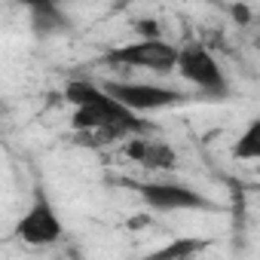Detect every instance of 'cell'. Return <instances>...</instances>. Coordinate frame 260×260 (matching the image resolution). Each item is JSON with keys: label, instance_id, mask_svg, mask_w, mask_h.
I'll return each instance as SVG.
<instances>
[{"label": "cell", "instance_id": "cell-1", "mask_svg": "<svg viewBox=\"0 0 260 260\" xmlns=\"http://www.w3.org/2000/svg\"><path fill=\"white\" fill-rule=\"evenodd\" d=\"M64 101L74 107L71 125L83 135H92V144H113L125 135H138L150 128L141 113L128 110L89 80H71L64 86Z\"/></svg>", "mask_w": 260, "mask_h": 260}, {"label": "cell", "instance_id": "cell-2", "mask_svg": "<svg viewBox=\"0 0 260 260\" xmlns=\"http://www.w3.org/2000/svg\"><path fill=\"white\" fill-rule=\"evenodd\" d=\"M175 61H178V46L162 37H138L104 55V64H116L128 71H153V74L175 71Z\"/></svg>", "mask_w": 260, "mask_h": 260}, {"label": "cell", "instance_id": "cell-3", "mask_svg": "<svg viewBox=\"0 0 260 260\" xmlns=\"http://www.w3.org/2000/svg\"><path fill=\"white\" fill-rule=\"evenodd\" d=\"M175 71H178L187 83H193L196 89H202L205 95L226 98V92H230V83H226L223 68L217 64V58H214L202 43H190V46L178 49Z\"/></svg>", "mask_w": 260, "mask_h": 260}, {"label": "cell", "instance_id": "cell-4", "mask_svg": "<svg viewBox=\"0 0 260 260\" xmlns=\"http://www.w3.org/2000/svg\"><path fill=\"white\" fill-rule=\"evenodd\" d=\"M128 187L153 211H208L214 208V202L202 196L196 187L175 184V181H144V184H128Z\"/></svg>", "mask_w": 260, "mask_h": 260}, {"label": "cell", "instance_id": "cell-5", "mask_svg": "<svg viewBox=\"0 0 260 260\" xmlns=\"http://www.w3.org/2000/svg\"><path fill=\"white\" fill-rule=\"evenodd\" d=\"M16 239H22L25 245H34V248H46V245H55L61 236H64V223L58 217V211L52 208V202L46 199L43 190L34 193V202L28 205V211L16 220V230H13Z\"/></svg>", "mask_w": 260, "mask_h": 260}, {"label": "cell", "instance_id": "cell-6", "mask_svg": "<svg viewBox=\"0 0 260 260\" xmlns=\"http://www.w3.org/2000/svg\"><path fill=\"white\" fill-rule=\"evenodd\" d=\"M107 95H113L119 104H125L135 113H147V110H162V107H175L184 101L181 89L172 86H156V83H125V80H110L101 86Z\"/></svg>", "mask_w": 260, "mask_h": 260}, {"label": "cell", "instance_id": "cell-7", "mask_svg": "<svg viewBox=\"0 0 260 260\" xmlns=\"http://www.w3.org/2000/svg\"><path fill=\"white\" fill-rule=\"evenodd\" d=\"M122 153L144 166V169H153V172H172L178 169V153L169 141H159V138H144V132L138 135H128V141L122 144Z\"/></svg>", "mask_w": 260, "mask_h": 260}, {"label": "cell", "instance_id": "cell-8", "mask_svg": "<svg viewBox=\"0 0 260 260\" xmlns=\"http://www.w3.org/2000/svg\"><path fill=\"white\" fill-rule=\"evenodd\" d=\"M205 245L208 242H202V239H190V236H178V239H172L169 245H162V248H156L153 254H150V260H175V257H193V254H199V251H205Z\"/></svg>", "mask_w": 260, "mask_h": 260}, {"label": "cell", "instance_id": "cell-9", "mask_svg": "<svg viewBox=\"0 0 260 260\" xmlns=\"http://www.w3.org/2000/svg\"><path fill=\"white\" fill-rule=\"evenodd\" d=\"M233 153H236V159H245V162H254L260 156V119L248 122V128L236 138Z\"/></svg>", "mask_w": 260, "mask_h": 260}, {"label": "cell", "instance_id": "cell-10", "mask_svg": "<svg viewBox=\"0 0 260 260\" xmlns=\"http://www.w3.org/2000/svg\"><path fill=\"white\" fill-rule=\"evenodd\" d=\"M135 31H138V37H162L156 22H135Z\"/></svg>", "mask_w": 260, "mask_h": 260}]
</instances>
